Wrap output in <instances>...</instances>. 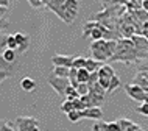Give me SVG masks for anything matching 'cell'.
<instances>
[{
	"instance_id": "obj_5",
	"label": "cell",
	"mask_w": 148,
	"mask_h": 131,
	"mask_svg": "<svg viewBox=\"0 0 148 131\" xmlns=\"http://www.w3.org/2000/svg\"><path fill=\"white\" fill-rule=\"evenodd\" d=\"M14 125L17 131H39V122L34 117H19Z\"/></svg>"
},
{
	"instance_id": "obj_7",
	"label": "cell",
	"mask_w": 148,
	"mask_h": 131,
	"mask_svg": "<svg viewBox=\"0 0 148 131\" xmlns=\"http://www.w3.org/2000/svg\"><path fill=\"white\" fill-rule=\"evenodd\" d=\"M131 41L134 42V47L137 50V56L139 59H145L148 56V39H145L140 34H136L131 38Z\"/></svg>"
},
{
	"instance_id": "obj_33",
	"label": "cell",
	"mask_w": 148,
	"mask_h": 131,
	"mask_svg": "<svg viewBox=\"0 0 148 131\" xmlns=\"http://www.w3.org/2000/svg\"><path fill=\"white\" fill-rule=\"evenodd\" d=\"M8 6H10V2H8V0H2V2H0V8H6L8 10Z\"/></svg>"
},
{
	"instance_id": "obj_30",
	"label": "cell",
	"mask_w": 148,
	"mask_h": 131,
	"mask_svg": "<svg viewBox=\"0 0 148 131\" xmlns=\"http://www.w3.org/2000/svg\"><path fill=\"white\" fill-rule=\"evenodd\" d=\"M89 89H90L89 84H79L77 91H78V94L81 95V97H84V95H89Z\"/></svg>"
},
{
	"instance_id": "obj_11",
	"label": "cell",
	"mask_w": 148,
	"mask_h": 131,
	"mask_svg": "<svg viewBox=\"0 0 148 131\" xmlns=\"http://www.w3.org/2000/svg\"><path fill=\"white\" fill-rule=\"evenodd\" d=\"M16 41H17V53H25L30 47V38L23 33H16Z\"/></svg>"
},
{
	"instance_id": "obj_1",
	"label": "cell",
	"mask_w": 148,
	"mask_h": 131,
	"mask_svg": "<svg viewBox=\"0 0 148 131\" xmlns=\"http://www.w3.org/2000/svg\"><path fill=\"white\" fill-rule=\"evenodd\" d=\"M111 61H120L126 66L136 64L139 61V56H137V50L134 47V42L131 39H120L117 44V51L111 58Z\"/></svg>"
},
{
	"instance_id": "obj_18",
	"label": "cell",
	"mask_w": 148,
	"mask_h": 131,
	"mask_svg": "<svg viewBox=\"0 0 148 131\" xmlns=\"http://www.w3.org/2000/svg\"><path fill=\"white\" fill-rule=\"evenodd\" d=\"M66 98L69 102H75V100H78V98H81V95L78 94V91L75 89V87L69 86V87H67V91H66Z\"/></svg>"
},
{
	"instance_id": "obj_26",
	"label": "cell",
	"mask_w": 148,
	"mask_h": 131,
	"mask_svg": "<svg viewBox=\"0 0 148 131\" xmlns=\"http://www.w3.org/2000/svg\"><path fill=\"white\" fill-rule=\"evenodd\" d=\"M117 123L120 125V128H122V131H126L128 128H131L134 123L131 120H128V119H119L117 120Z\"/></svg>"
},
{
	"instance_id": "obj_13",
	"label": "cell",
	"mask_w": 148,
	"mask_h": 131,
	"mask_svg": "<svg viewBox=\"0 0 148 131\" xmlns=\"http://www.w3.org/2000/svg\"><path fill=\"white\" fill-rule=\"evenodd\" d=\"M105 66V62H100V61H95L94 58H87V61H86V70L89 73H95V72H98L101 67Z\"/></svg>"
},
{
	"instance_id": "obj_19",
	"label": "cell",
	"mask_w": 148,
	"mask_h": 131,
	"mask_svg": "<svg viewBox=\"0 0 148 131\" xmlns=\"http://www.w3.org/2000/svg\"><path fill=\"white\" fill-rule=\"evenodd\" d=\"M89 78H90V73L87 72L86 69L78 70V83L79 84H87V83H89Z\"/></svg>"
},
{
	"instance_id": "obj_27",
	"label": "cell",
	"mask_w": 148,
	"mask_h": 131,
	"mask_svg": "<svg viewBox=\"0 0 148 131\" xmlns=\"http://www.w3.org/2000/svg\"><path fill=\"white\" fill-rule=\"evenodd\" d=\"M8 49L17 51V41H16L14 34H8Z\"/></svg>"
},
{
	"instance_id": "obj_20",
	"label": "cell",
	"mask_w": 148,
	"mask_h": 131,
	"mask_svg": "<svg viewBox=\"0 0 148 131\" xmlns=\"http://www.w3.org/2000/svg\"><path fill=\"white\" fill-rule=\"evenodd\" d=\"M11 75V70H10V64L8 62H5L2 59V67H0V80H5V78H8Z\"/></svg>"
},
{
	"instance_id": "obj_24",
	"label": "cell",
	"mask_w": 148,
	"mask_h": 131,
	"mask_svg": "<svg viewBox=\"0 0 148 131\" xmlns=\"http://www.w3.org/2000/svg\"><path fill=\"white\" fill-rule=\"evenodd\" d=\"M67 119H69V122H72V123H77L78 120H81V112L79 111H72V112L67 114Z\"/></svg>"
},
{
	"instance_id": "obj_15",
	"label": "cell",
	"mask_w": 148,
	"mask_h": 131,
	"mask_svg": "<svg viewBox=\"0 0 148 131\" xmlns=\"http://www.w3.org/2000/svg\"><path fill=\"white\" fill-rule=\"evenodd\" d=\"M98 75H100V78H106V80H111L112 77H115V72H114L112 66L105 64V66L101 67V69L98 70Z\"/></svg>"
},
{
	"instance_id": "obj_25",
	"label": "cell",
	"mask_w": 148,
	"mask_h": 131,
	"mask_svg": "<svg viewBox=\"0 0 148 131\" xmlns=\"http://www.w3.org/2000/svg\"><path fill=\"white\" fill-rule=\"evenodd\" d=\"M120 86V78L117 77V75H115V77H112L111 78V84H109V89H108V92L109 94H112L115 89H117V87Z\"/></svg>"
},
{
	"instance_id": "obj_23",
	"label": "cell",
	"mask_w": 148,
	"mask_h": 131,
	"mask_svg": "<svg viewBox=\"0 0 148 131\" xmlns=\"http://www.w3.org/2000/svg\"><path fill=\"white\" fill-rule=\"evenodd\" d=\"M61 111L62 112H66V114H69L72 112V111H75V105H73V102H69V100H66L61 105Z\"/></svg>"
},
{
	"instance_id": "obj_14",
	"label": "cell",
	"mask_w": 148,
	"mask_h": 131,
	"mask_svg": "<svg viewBox=\"0 0 148 131\" xmlns=\"http://www.w3.org/2000/svg\"><path fill=\"white\" fill-rule=\"evenodd\" d=\"M21 87L25 91V92H33V91L36 89V81L30 77H23L21 80Z\"/></svg>"
},
{
	"instance_id": "obj_29",
	"label": "cell",
	"mask_w": 148,
	"mask_h": 131,
	"mask_svg": "<svg viewBox=\"0 0 148 131\" xmlns=\"http://www.w3.org/2000/svg\"><path fill=\"white\" fill-rule=\"evenodd\" d=\"M136 111H137L139 114H142L143 117H148V103H142L140 106L136 108Z\"/></svg>"
},
{
	"instance_id": "obj_34",
	"label": "cell",
	"mask_w": 148,
	"mask_h": 131,
	"mask_svg": "<svg viewBox=\"0 0 148 131\" xmlns=\"http://www.w3.org/2000/svg\"><path fill=\"white\" fill-rule=\"evenodd\" d=\"M0 23H2V28L8 27V21H5V17H0Z\"/></svg>"
},
{
	"instance_id": "obj_9",
	"label": "cell",
	"mask_w": 148,
	"mask_h": 131,
	"mask_svg": "<svg viewBox=\"0 0 148 131\" xmlns=\"http://www.w3.org/2000/svg\"><path fill=\"white\" fill-rule=\"evenodd\" d=\"M66 10H67V23H73L78 16L79 2L77 0H66Z\"/></svg>"
},
{
	"instance_id": "obj_10",
	"label": "cell",
	"mask_w": 148,
	"mask_h": 131,
	"mask_svg": "<svg viewBox=\"0 0 148 131\" xmlns=\"http://www.w3.org/2000/svg\"><path fill=\"white\" fill-rule=\"evenodd\" d=\"M133 84L142 87V89L148 94V73L145 70H139V72L136 73V77L133 78Z\"/></svg>"
},
{
	"instance_id": "obj_21",
	"label": "cell",
	"mask_w": 148,
	"mask_h": 131,
	"mask_svg": "<svg viewBox=\"0 0 148 131\" xmlns=\"http://www.w3.org/2000/svg\"><path fill=\"white\" fill-rule=\"evenodd\" d=\"M53 73L56 75V77H59V78H69L70 69H67V67H55Z\"/></svg>"
},
{
	"instance_id": "obj_6",
	"label": "cell",
	"mask_w": 148,
	"mask_h": 131,
	"mask_svg": "<svg viewBox=\"0 0 148 131\" xmlns=\"http://www.w3.org/2000/svg\"><path fill=\"white\" fill-rule=\"evenodd\" d=\"M47 8L53 11L55 14L67 23V10H66V0H47Z\"/></svg>"
},
{
	"instance_id": "obj_28",
	"label": "cell",
	"mask_w": 148,
	"mask_h": 131,
	"mask_svg": "<svg viewBox=\"0 0 148 131\" xmlns=\"http://www.w3.org/2000/svg\"><path fill=\"white\" fill-rule=\"evenodd\" d=\"M28 3L31 5V8H47V0H30Z\"/></svg>"
},
{
	"instance_id": "obj_12",
	"label": "cell",
	"mask_w": 148,
	"mask_h": 131,
	"mask_svg": "<svg viewBox=\"0 0 148 131\" xmlns=\"http://www.w3.org/2000/svg\"><path fill=\"white\" fill-rule=\"evenodd\" d=\"M103 117L101 108H87L81 111V119H90V120H100Z\"/></svg>"
},
{
	"instance_id": "obj_8",
	"label": "cell",
	"mask_w": 148,
	"mask_h": 131,
	"mask_svg": "<svg viewBox=\"0 0 148 131\" xmlns=\"http://www.w3.org/2000/svg\"><path fill=\"white\" fill-rule=\"evenodd\" d=\"M73 59H75V56H70V55H55V56H51V64L55 67L72 69L73 67Z\"/></svg>"
},
{
	"instance_id": "obj_3",
	"label": "cell",
	"mask_w": 148,
	"mask_h": 131,
	"mask_svg": "<svg viewBox=\"0 0 148 131\" xmlns=\"http://www.w3.org/2000/svg\"><path fill=\"white\" fill-rule=\"evenodd\" d=\"M47 83H49V84L53 87V91H56V94L61 95V97H66V91H67V87L70 86L69 78H59L53 72L47 77Z\"/></svg>"
},
{
	"instance_id": "obj_36",
	"label": "cell",
	"mask_w": 148,
	"mask_h": 131,
	"mask_svg": "<svg viewBox=\"0 0 148 131\" xmlns=\"http://www.w3.org/2000/svg\"><path fill=\"white\" fill-rule=\"evenodd\" d=\"M139 131H143V130H142V128H140V130H139Z\"/></svg>"
},
{
	"instance_id": "obj_32",
	"label": "cell",
	"mask_w": 148,
	"mask_h": 131,
	"mask_svg": "<svg viewBox=\"0 0 148 131\" xmlns=\"http://www.w3.org/2000/svg\"><path fill=\"white\" fill-rule=\"evenodd\" d=\"M142 36L145 39H148V22H145L143 27H142Z\"/></svg>"
},
{
	"instance_id": "obj_22",
	"label": "cell",
	"mask_w": 148,
	"mask_h": 131,
	"mask_svg": "<svg viewBox=\"0 0 148 131\" xmlns=\"http://www.w3.org/2000/svg\"><path fill=\"white\" fill-rule=\"evenodd\" d=\"M86 61H87V58H83V56H75V59H73V69H77V70L86 69Z\"/></svg>"
},
{
	"instance_id": "obj_4",
	"label": "cell",
	"mask_w": 148,
	"mask_h": 131,
	"mask_svg": "<svg viewBox=\"0 0 148 131\" xmlns=\"http://www.w3.org/2000/svg\"><path fill=\"white\" fill-rule=\"evenodd\" d=\"M125 92L130 98H133L136 102H140V103H148V94L142 87L133 84V83H128L125 84Z\"/></svg>"
},
{
	"instance_id": "obj_2",
	"label": "cell",
	"mask_w": 148,
	"mask_h": 131,
	"mask_svg": "<svg viewBox=\"0 0 148 131\" xmlns=\"http://www.w3.org/2000/svg\"><path fill=\"white\" fill-rule=\"evenodd\" d=\"M117 41H95L90 44V51H92V58L95 61L105 62V61H111V58L115 55L117 51Z\"/></svg>"
},
{
	"instance_id": "obj_17",
	"label": "cell",
	"mask_w": 148,
	"mask_h": 131,
	"mask_svg": "<svg viewBox=\"0 0 148 131\" xmlns=\"http://www.w3.org/2000/svg\"><path fill=\"white\" fill-rule=\"evenodd\" d=\"M100 25L98 22H95V21H87L84 23V27H83V38H89V34H90V31L94 30V28H97V27Z\"/></svg>"
},
{
	"instance_id": "obj_35",
	"label": "cell",
	"mask_w": 148,
	"mask_h": 131,
	"mask_svg": "<svg viewBox=\"0 0 148 131\" xmlns=\"http://www.w3.org/2000/svg\"><path fill=\"white\" fill-rule=\"evenodd\" d=\"M142 2H143V11L148 13V0H142Z\"/></svg>"
},
{
	"instance_id": "obj_16",
	"label": "cell",
	"mask_w": 148,
	"mask_h": 131,
	"mask_svg": "<svg viewBox=\"0 0 148 131\" xmlns=\"http://www.w3.org/2000/svg\"><path fill=\"white\" fill-rule=\"evenodd\" d=\"M16 58H17V51L16 50L6 49L5 51H2V59L5 62H8V64H13V62L16 61Z\"/></svg>"
},
{
	"instance_id": "obj_31",
	"label": "cell",
	"mask_w": 148,
	"mask_h": 131,
	"mask_svg": "<svg viewBox=\"0 0 148 131\" xmlns=\"http://www.w3.org/2000/svg\"><path fill=\"white\" fill-rule=\"evenodd\" d=\"M0 49H2V51H5L8 49V34L5 36V34H2V41H0Z\"/></svg>"
}]
</instances>
